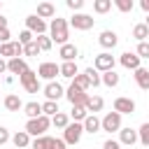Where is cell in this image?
<instances>
[{"label": "cell", "instance_id": "39", "mask_svg": "<svg viewBox=\"0 0 149 149\" xmlns=\"http://www.w3.org/2000/svg\"><path fill=\"white\" fill-rule=\"evenodd\" d=\"M37 54H40V47H37V42H35V40H33L30 44H26V47H23V56H30V58H33V56H37Z\"/></svg>", "mask_w": 149, "mask_h": 149}, {"label": "cell", "instance_id": "46", "mask_svg": "<svg viewBox=\"0 0 149 149\" xmlns=\"http://www.w3.org/2000/svg\"><path fill=\"white\" fill-rule=\"evenodd\" d=\"M2 72H7V61H5V58H0V74H2Z\"/></svg>", "mask_w": 149, "mask_h": 149}, {"label": "cell", "instance_id": "10", "mask_svg": "<svg viewBox=\"0 0 149 149\" xmlns=\"http://www.w3.org/2000/svg\"><path fill=\"white\" fill-rule=\"evenodd\" d=\"M65 98L70 100V105H84V107H86L88 93H86V91H81V88H77L74 84H70V86L65 88Z\"/></svg>", "mask_w": 149, "mask_h": 149}, {"label": "cell", "instance_id": "14", "mask_svg": "<svg viewBox=\"0 0 149 149\" xmlns=\"http://www.w3.org/2000/svg\"><path fill=\"white\" fill-rule=\"evenodd\" d=\"M119 63H121V65H123L126 70H133V72H135L137 68H142V65H140L142 61H140V56H137L135 51H126V54H121Z\"/></svg>", "mask_w": 149, "mask_h": 149}, {"label": "cell", "instance_id": "17", "mask_svg": "<svg viewBox=\"0 0 149 149\" xmlns=\"http://www.w3.org/2000/svg\"><path fill=\"white\" fill-rule=\"evenodd\" d=\"M26 70H28L26 58H9V61H7V72H9L12 77H14V74H19V77H21Z\"/></svg>", "mask_w": 149, "mask_h": 149}, {"label": "cell", "instance_id": "6", "mask_svg": "<svg viewBox=\"0 0 149 149\" xmlns=\"http://www.w3.org/2000/svg\"><path fill=\"white\" fill-rule=\"evenodd\" d=\"M100 130L119 133V130H121V114H116V112H107V114L100 119Z\"/></svg>", "mask_w": 149, "mask_h": 149}, {"label": "cell", "instance_id": "49", "mask_svg": "<svg viewBox=\"0 0 149 149\" xmlns=\"http://www.w3.org/2000/svg\"><path fill=\"white\" fill-rule=\"evenodd\" d=\"M144 26H147V28H149V14H147V21H144Z\"/></svg>", "mask_w": 149, "mask_h": 149}, {"label": "cell", "instance_id": "41", "mask_svg": "<svg viewBox=\"0 0 149 149\" xmlns=\"http://www.w3.org/2000/svg\"><path fill=\"white\" fill-rule=\"evenodd\" d=\"M65 5H68L74 14H79V9L84 7V0H65Z\"/></svg>", "mask_w": 149, "mask_h": 149}, {"label": "cell", "instance_id": "29", "mask_svg": "<svg viewBox=\"0 0 149 149\" xmlns=\"http://www.w3.org/2000/svg\"><path fill=\"white\" fill-rule=\"evenodd\" d=\"M133 37H135L137 42H147V40H149V28H147L144 23L133 26Z\"/></svg>", "mask_w": 149, "mask_h": 149}, {"label": "cell", "instance_id": "22", "mask_svg": "<svg viewBox=\"0 0 149 149\" xmlns=\"http://www.w3.org/2000/svg\"><path fill=\"white\" fill-rule=\"evenodd\" d=\"M37 16L44 21V19H56V7L51 2H40L37 5Z\"/></svg>", "mask_w": 149, "mask_h": 149}, {"label": "cell", "instance_id": "37", "mask_svg": "<svg viewBox=\"0 0 149 149\" xmlns=\"http://www.w3.org/2000/svg\"><path fill=\"white\" fill-rule=\"evenodd\" d=\"M112 5H114V7L119 9V12H123V14L133 12V7H135V5H133V0H114Z\"/></svg>", "mask_w": 149, "mask_h": 149}, {"label": "cell", "instance_id": "19", "mask_svg": "<svg viewBox=\"0 0 149 149\" xmlns=\"http://www.w3.org/2000/svg\"><path fill=\"white\" fill-rule=\"evenodd\" d=\"M81 126H84V133H91V135H95V133L100 130V119H98L95 114H88V116L81 121Z\"/></svg>", "mask_w": 149, "mask_h": 149}, {"label": "cell", "instance_id": "5", "mask_svg": "<svg viewBox=\"0 0 149 149\" xmlns=\"http://www.w3.org/2000/svg\"><path fill=\"white\" fill-rule=\"evenodd\" d=\"M19 81H21V86H23L28 93H37V91L42 88V86H40V79H37V72H35V70H30V68L19 77Z\"/></svg>", "mask_w": 149, "mask_h": 149}, {"label": "cell", "instance_id": "36", "mask_svg": "<svg viewBox=\"0 0 149 149\" xmlns=\"http://www.w3.org/2000/svg\"><path fill=\"white\" fill-rule=\"evenodd\" d=\"M84 74L88 77V81H91V86L95 88V86H100V72L95 70V68H86L84 70Z\"/></svg>", "mask_w": 149, "mask_h": 149}, {"label": "cell", "instance_id": "2", "mask_svg": "<svg viewBox=\"0 0 149 149\" xmlns=\"http://www.w3.org/2000/svg\"><path fill=\"white\" fill-rule=\"evenodd\" d=\"M49 126H51V119L42 114V116H37V119H28L23 130H26L30 137H42V135L49 130Z\"/></svg>", "mask_w": 149, "mask_h": 149}, {"label": "cell", "instance_id": "24", "mask_svg": "<svg viewBox=\"0 0 149 149\" xmlns=\"http://www.w3.org/2000/svg\"><path fill=\"white\" fill-rule=\"evenodd\" d=\"M119 81H121V77H119L114 70H109V72H102V74H100V84H105L107 88H114V86H119Z\"/></svg>", "mask_w": 149, "mask_h": 149}, {"label": "cell", "instance_id": "32", "mask_svg": "<svg viewBox=\"0 0 149 149\" xmlns=\"http://www.w3.org/2000/svg\"><path fill=\"white\" fill-rule=\"evenodd\" d=\"M112 9V0H93V12L95 14H107Z\"/></svg>", "mask_w": 149, "mask_h": 149}, {"label": "cell", "instance_id": "16", "mask_svg": "<svg viewBox=\"0 0 149 149\" xmlns=\"http://www.w3.org/2000/svg\"><path fill=\"white\" fill-rule=\"evenodd\" d=\"M58 56L63 58V63H74L77 61V56H79V49L74 47V44H63L61 49H58Z\"/></svg>", "mask_w": 149, "mask_h": 149}, {"label": "cell", "instance_id": "23", "mask_svg": "<svg viewBox=\"0 0 149 149\" xmlns=\"http://www.w3.org/2000/svg\"><path fill=\"white\" fill-rule=\"evenodd\" d=\"M23 114H26L28 119H37V116H42V102H35V100L26 102V105H23Z\"/></svg>", "mask_w": 149, "mask_h": 149}, {"label": "cell", "instance_id": "33", "mask_svg": "<svg viewBox=\"0 0 149 149\" xmlns=\"http://www.w3.org/2000/svg\"><path fill=\"white\" fill-rule=\"evenodd\" d=\"M137 142L144 144V147H149V121L137 128Z\"/></svg>", "mask_w": 149, "mask_h": 149}, {"label": "cell", "instance_id": "28", "mask_svg": "<svg viewBox=\"0 0 149 149\" xmlns=\"http://www.w3.org/2000/svg\"><path fill=\"white\" fill-rule=\"evenodd\" d=\"M68 116H70L72 121H77V123H81V121H84V119L88 116V112H86V107H84V105H72V112H70Z\"/></svg>", "mask_w": 149, "mask_h": 149}, {"label": "cell", "instance_id": "1", "mask_svg": "<svg viewBox=\"0 0 149 149\" xmlns=\"http://www.w3.org/2000/svg\"><path fill=\"white\" fill-rule=\"evenodd\" d=\"M70 23L65 21V19H61V16H56L54 21H51V26H49V37H51V42H56V44H68V37H70V28H68Z\"/></svg>", "mask_w": 149, "mask_h": 149}, {"label": "cell", "instance_id": "4", "mask_svg": "<svg viewBox=\"0 0 149 149\" xmlns=\"http://www.w3.org/2000/svg\"><path fill=\"white\" fill-rule=\"evenodd\" d=\"M56 74H61V65H58V63H51V61L40 63V68H37V79L54 81V79H56Z\"/></svg>", "mask_w": 149, "mask_h": 149}, {"label": "cell", "instance_id": "48", "mask_svg": "<svg viewBox=\"0 0 149 149\" xmlns=\"http://www.w3.org/2000/svg\"><path fill=\"white\" fill-rule=\"evenodd\" d=\"M2 28H7V19L0 14V30H2Z\"/></svg>", "mask_w": 149, "mask_h": 149}, {"label": "cell", "instance_id": "26", "mask_svg": "<svg viewBox=\"0 0 149 149\" xmlns=\"http://www.w3.org/2000/svg\"><path fill=\"white\" fill-rule=\"evenodd\" d=\"M51 147H54V137H49V135L30 140V149H51Z\"/></svg>", "mask_w": 149, "mask_h": 149}, {"label": "cell", "instance_id": "21", "mask_svg": "<svg viewBox=\"0 0 149 149\" xmlns=\"http://www.w3.org/2000/svg\"><path fill=\"white\" fill-rule=\"evenodd\" d=\"M133 77H135V84H137L142 91H149V70H147V68H137Z\"/></svg>", "mask_w": 149, "mask_h": 149}, {"label": "cell", "instance_id": "42", "mask_svg": "<svg viewBox=\"0 0 149 149\" xmlns=\"http://www.w3.org/2000/svg\"><path fill=\"white\" fill-rule=\"evenodd\" d=\"M9 140H12V135H9V130H7L5 126H0V147H2V144H7Z\"/></svg>", "mask_w": 149, "mask_h": 149}, {"label": "cell", "instance_id": "30", "mask_svg": "<svg viewBox=\"0 0 149 149\" xmlns=\"http://www.w3.org/2000/svg\"><path fill=\"white\" fill-rule=\"evenodd\" d=\"M58 112H61V109H58V102H54V100H44V102H42V114H44V116L51 119V116L58 114Z\"/></svg>", "mask_w": 149, "mask_h": 149}, {"label": "cell", "instance_id": "38", "mask_svg": "<svg viewBox=\"0 0 149 149\" xmlns=\"http://www.w3.org/2000/svg\"><path fill=\"white\" fill-rule=\"evenodd\" d=\"M33 40H35V35H33L30 30H21V33H19V44H21V47H26V44H30Z\"/></svg>", "mask_w": 149, "mask_h": 149}, {"label": "cell", "instance_id": "27", "mask_svg": "<svg viewBox=\"0 0 149 149\" xmlns=\"http://www.w3.org/2000/svg\"><path fill=\"white\" fill-rule=\"evenodd\" d=\"M77 74H79L77 63H61V77H65V79H74Z\"/></svg>", "mask_w": 149, "mask_h": 149}, {"label": "cell", "instance_id": "47", "mask_svg": "<svg viewBox=\"0 0 149 149\" xmlns=\"http://www.w3.org/2000/svg\"><path fill=\"white\" fill-rule=\"evenodd\" d=\"M140 7H142L147 14H149V0H140Z\"/></svg>", "mask_w": 149, "mask_h": 149}, {"label": "cell", "instance_id": "7", "mask_svg": "<svg viewBox=\"0 0 149 149\" xmlns=\"http://www.w3.org/2000/svg\"><path fill=\"white\" fill-rule=\"evenodd\" d=\"M93 23H95V19L93 16H88V14H72L70 16V26L74 28V30H91L93 28Z\"/></svg>", "mask_w": 149, "mask_h": 149}, {"label": "cell", "instance_id": "15", "mask_svg": "<svg viewBox=\"0 0 149 149\" xmlns=\"http://www.w3.org/2000/svg\"><path fill=\"white\" fill-rule=\"evenodd\" d=\"M135 142H137V130L121 126V130H119V144H121V147H133Z\"/></svg>", "mask_w": 149, "mask_h": 149}, {"label": "cell", "instance_id": "3", "mask_svg": "<svg viewBox=\"0 0 149 149\" xmlns=\"http://www.w3.org/2000/svg\"><path fill=\"white\" fill-rule=\"evenodd\" d=\"M81 135H84V126L77 123V121H70V123L65 126V130H63V142H65L68 147H72V144H77V142L81 140Z\"/></svg>", "mask_w": 149, "mask_h": 149}, {"label": "cell", "instance_id": "40", "mask_svg": "<svg viewBox=\"0 0 149 149\" xmlns=\"http://www.w3.org/2000/svg\"><path fill=\"white\" fill-rule=\"evenodd\" d=\"M135 54L140 56V61H142V58H149V42H137Z\"/></svg>", "mask_w": 149, "mask_h": 149}, {"label": "cell", "instance_id": "44", "mask_svg": "<svg viewBox=\"0 0 149 149\" xmlns=\"http://www.w3.org/2000/svg\"><path fill=\"white\" fill-rule=\"evenodd\" d=\"M102 149H121V144H119L116 140H112V137H109V140H105V142H102Z\"/></svg>", "mask_w": 149, "mask_h": 149}, {"label": "cell", "instance_id": "35", "mask_svg": "<svg viewBox=\"0 0 149 149\" xmlns=\"http://www.w3.org/2000/svg\"><path fill=\"white\" fill-rule=\"evenodd\" d=\"M35 42H37L40 51H49V49L54 47V42H51V37H49V35H37V37H35Z\"/></svg>", "mask_w": 149, "mask_h": 149}, {"label": "cell", "instance_id": "12", "mask_svg": "<svg viewBox=\"0 0 149 149\" xmlns=\"http://www.w3.org/2000/svg\"><path fill=\"white\" fill-rule=\"evenodd\" d=\"M63 95H65V88H63L58 81H47V86H44V98H47V100L58 102Z\"/></svg>", "mask_w": 149, "mask_h": 149}, {"label": "cell", "instance_id": "43", "mask_svg": "<svg viewBox=\"0 0 149 149\" xmlns=\"http://www.w3.org/2000/svg\"><path fill=\"white\" fill-rule=\"evenodd\" d=\"M7 42H12V33H9V28H2L0 30V44H7Z\"/></svg>", "mask_w": 149, "mask_h": 149}, {"label": "cell", "instance_id": "18", "mask_svg": "<svg viewBox=\"0 0 149 149\" xmlns=\"http://www.w3.org/2000/svg\"><path fill=\"white\" fill-rule=\"evenodd\" d=\"M5 109L7 112H19V109H23V102H21V98L16 95V93H9V95H5Z\"/></svg>", "mask_w": 149, "mask_h": 149}, {"label": "cell", "instance_id": "45", "mask_svg": "<svg viewBox=\"0 0 149 149\" xmlns=\"http://www.w3.org/2000/svg\"><path fill=\"white\" fill-rule=\"evenodd\" d=\"M51 149H68V144H65L63 140H56V137H54V147H51Z\"/></svg>", "mask_w": 149, "mask_h": 149}, {"label": "cell", "instance_id": "11", "mask_svg": "<svg viewBox=\"0 0 149 149\" xmlns=\"http://www.w3.org/2000/svg\"><path fill=\"white\" fill-rule=\"evenodd\" d=\"M114 112L116 114H133L135 112V100L133 98H126V95H119L116 100H114Z\"/></svg>", "mask_w": 149, "mask_h": 149}, {"label": "cell", "instance_id": "9", "mask_svg": "<svg viewBox=\"0 0 149 149\" xmlns=\"http://www.w3.org/2000/svg\"><path fill=\"white\" fill-rule=\"evenodd\" d=\"M93 68L102 74V72H109V70H114V56L109 54V51H102V54H98L95 56V61H93Z\"/></svg>", "mask_w": 149, "mask_h": 149}, {"label": "cell", "instance_id": "50", "mask_svg": "<svg viewBox=\"0 0 149 149\" xmlns=\"http://www.w3.org/2000/svg\"><path fill=\"white\" fill-rule=\"evenodd\" d=\"M0 9H2V2H0Z\"/></svg>", "mask_w": 149, "mask_h": 149}, {"label": "cell", "instance_id": "31", "mask_svg": "<svg viewBox=\"0 0 149 149\" xmlns=\"http://www.w3.org/2000/svg\"><path fill=\"white\" fill-rule=\"evenodd\" d=\"M68 123H70V116H68L65 112H58V114L51 116V126H56V128H63V130H65Z\"/></svg>", "mask_w": 149, "mask_h": 149}, {"label": "cell", "instance_id": "25", "mask_svg": "<svg viewBox=\"0 0 149 149\" xmlns=\"http://www.w3.org/2000/svg\"><path fill=\"white\" fill-rule=\"evenodd\" d=\"M105 107V100L100 98V95H88V100H86V112L88 114H95V112H100Z\"/></svg>", "mask_w": 149, "mask_h": 149}, {"label": "cell", "instance_id": "13", "mask_svg": "<svg viewBox=\"0 0 149 149\" xmlns=\"http://www.w3.org/2000/svg\"><path fill=\"white\" fill-rule=\"evenodd\" d=\"M98 44H100L102 49H114V47L119 44V35H116L114 30H102V33L98 35Z\"/></svg>", "mask_w": 149, "mask_h": 149}, {"label": "cell", "instance_id": "34", "mask_svg": "<svg viewBox=\"0 0 149 149\" xmlns=\"http://www.w3.org/2000/svg\"><path fill=\"white\" fill-rule=\"evenodd\" d=\"M72 84H74L77 88H81V91H88V88H91V81H88V77H86L84 72H79V74L72 79Z\"/></svg>", "mask_w": 149, "mask_h": 149}, {"label": "cell", "instance_id": "8", "mask_svg": "<svg viewBox=\"0 0 149 149\" xmlns=\"http://www.w3.org/2000/svg\"><path fill=\"white\" fill-rule=\"evenodd\" d=\"M47 28H49V26H47V21H42L37 14L26 16V30H30L35 37H37V35H44V33H47Z\"/></svg>", "mask_w": 149, "mask_h": 149}, {"label": "cell", "instance_id": "20", "mask_svg": "<svg viewBox=\"0 0 149 149\" xmlns=\"http://www.w3.org/2000/svg\"><path fill=\"white\" fill-rule=\"evenodd\" d=\"M12 144H14L16 149H26V147H30V135H28L26 130H16V133L12 135Z\"/></svg>", "mask_w": 149, "mask_h": 149}]
</instances>
